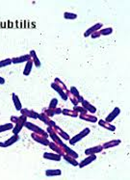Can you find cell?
Masks as SVG:
<instances>
[{
  "label": "cell",
  "instance_id": "6da1fadb",
  "mask_svg": "<svg viewBox=\"0 0 130 180\" xmlns=\"http://www.w3.org/2000/svg\"><path fill=\"white\" fill-rule=\"evenodd\" d=\"M24 126H25L27 129H29L30 131H32V132H34V133H37V134H40V135H43V136H44L45 138H48V137H49L48 133H47L46 131H44V129H42L40 126L36 125V124H34V123H32V122H30V121H26V122L24 123Z\"/></svg>",
  "mask_w": 130,
  "mask_h": 180
},
{
  "label": "cell",
  "instance_id": "7a4b0ae2",
  "mask_svg": "<svg viewBox=\"0 0 130 180\" xmlns=\"http://www.w3.org/2000/svg\"><path fill=\"white\" fill-rule=\"evenodd\" d=\"M90 132H91L90 128L83 129L80 133H78L77 135H75L74 137L71 138V139L68 140V141H70V144H76L78 142H80L82 139H83V138H85L86 136H88L89 134H90Z\"/></svg>",
  "mask_w": 130,
  "mask_h": 180
},
{
  "label": "cell",
  "instance_id": "3957f363",
  "mask_svg": "<svg viewBox=\"0 0 130 180\" xmlns=\"http://www.w3.org/2000/svg\"><path fill=\"white\" fill-rule=\"evenodd\" d=\"M46 132L48 133L49 137H51V139L53 140L54 143H56L57 144H60V145H62V147H66V144H64L62 142V140H61V138L59 137V135L55 132V130H54L53 127L51 126H47V129H46Z\"/></svg>",
  "mask_w": 130,
  "mask_h": 180
},
{
  "label": "cell",
  "instance_id": "277c9868",
  "mask_svg": "<svg viewBox=\"0 0 130 180\" xmlns=\"http://www.w3.org/2000/svg\"><path fill=\"white\" fill-rule=\"evenodd\" d=\"M26 121H27V117H25L24 115H20L18 117V121L16 122V125L13 126V128L12 129L13 133V134H18L20 131H21V129L23 128L24 123Z\"/></svg>",
  "mask_w": 130,
  "mask_h": 180
},
{
  "label": "cell",
  "instance_id": "5b68a950",
  "mask_svg": "<svg viewBox=\"0 0 130 180\" xmlns=\"http://www.w3.org/2000/svg\"><path fill=\"white\" fill-rule=\"evenodd\" d=\"M48 147H50L51 150H53L55 153L61 155V156H63L66 154V152H65V147H62V145H60V144H57L56 143H54L53 141L52 142H49V144H48Z\"/></svg>",
  "mask_w": 130,
  "mask_h": 180
},
{
  "label": "cell",
  "instance_id": "8992f818",
  "mask_svg": "<svg viewBox=\"0 0 130 180\" xmlns=\"http://www.w3.org/2000/svg\"><path fill=\"white\" fill-rule=\"evenodd\" d=\"M18 140H19L18 134H13L11 138H9L8 140H6L5 142L0 143V147H11L12 144H16Z\"/></svg>",
  "mask_w": 130,
  "mask_h": 180
},
{
  "label": "cell",
  "instance_id": "52a82bcc",
  "mask_svg": "<svg viewBox=\"0 0 130 180\" xmlns=\"http://www.w3.org/2000/svg\"><path fill=\"white\" fill-rule=\"evenodd\" d=\"M31 137H32V139L35 142H37V143H39L40 144H43V145H48L49 144V141L47 140V138H45L43 135H40V134H37V133L33 132Z\"/></svg>",
  "mask_w": 130,
  "mask_h": 180
},
{
  "label": "cell",
  "instance_id": "ba28073f",
  "mask_svg": "<svg viewBox=\"0 0 130 180\" xmlns=\"http://www.w3.org/2000/svg\"><path fill=\"white\" fill-rule=\"evenodd\" d=\"M20 114L21 115H24L25 117H30V119H33V120H37L38 119V113L35 112L34 110H31V109H27V108H22L21 110L19 111Z\"/></svg>",
  "mask_w": 130,
  "mask_h": 180
},
{
  "label": "cell",
  "instance_id": "9c48e42d",
  "mask_svg": "<svg viewBox=\"0 0 130 180\" xmlns=\"http://www.w3.org/2000/svg\"><path fill=\"white\" fill-rule=\"evenodd\" d=\"M44 158L46 160H50V161H61L62 160V156L55 153V152H44Z\"/></svg>",
  "mask_w": 130,
  "mask_h": 180
},
{
  "label": "cell",
  "instance_id": "30bf717a",
  "mask_svg": "<svg viewBox=\"0 0 130 180\" xmlns=\"http://www.w3.org/2000/svg\"><path fill=\"white\" fill-rule=\"evenodd\" d=\"M94 160H97V155H95V154L88 155V157H87V158H85L84 160H82V161L78 164V166H79V168H80V169L85 168L86 166L90 165V164H91V163H93Z\"/></svg>",
  "mask_w": 130,
  "mask_h": 180
},
{
  "label": "cell",
  "instance_id": "8fae6325",
  "mask_svg": "<svg viewBox=\"0 0 130 180\" xmlns=\"http://www.w3.org/2000/svg\"><path fill=\"white\" fill-rule=\"evenodd\" d=\"M30 60H32V57L30 56V54H25V55H23V56L13 58L12 64H22V63H26V62H28Z\"/></svg>",
  "mask_w": 130,
  "mask_h": 180
},
{
  "label": "cell",
  "instance_id": "7c38bea8",
  "mask_svg": "<svg viewBox=\"0 0 130 180\" xmlns=\"http://www.w3.org/2000/svg\"><path fill=\"white\" fill-rule=\"evenodd\" d=\"M38 119L42 121H43L44 124H46L47 126H51V127H54V126L56 125V123L54 122L53 121H51V120H50V117H48L47 116H45L44 113H42V114H39V115H38Z\"/></svg>",
  "mask_w": 130,
  "mask_h": 180
},
{
  "label": "cell",
  "instance_id": "4fadbf2b",
  "mask_svg": "<svg viewBox=\"0 0 130 180\" xmlns=\"http://www.w3.org/2000/svg\"><path fill=\"white\" fill-rule=\"evenodd\" d=\"M102 24L101 22H98V23H95L94 26H92V27H90L85 33H84V37L85 38H87V37H90L93 33H94V32H97V31H98V30H100L101 28H102Z\"/></svg>",
  "mask_w": 130,
  "mask_h": 180
},
{
  "label": "cell",
  "instance_id": "5bb4252c",
  "mask_svg": "<svg viewBox=\"0 0 130 180\" xmlns=\"http://www.w3.org/2000/svg\"><path fill=\"white\" fill-rule=\"evenodd\" d=\"M120 114V109L119 107H115V108L113 109L112 112H111L110 114H108V116L106 117V119H105L104 121H107V122H111V121H113Z\"/></svg>",
  "mask_w": 130,
  "mask_h": 180
},
{
  "label": "cell",
  "instance_id": "9a60e30c",
  "mask_svg": "<svg viewBox=\"0 0 130 180\" xmlns=\"http://www.w3.org/2000/svg\"><path fill=\"white\" fill-rule=\"evenodd\" d=\"M51 88L52 89H54V91H56V93L61 96V98H63V100H65V101H67V94H66V92L64 91V90L61 88V87H59L56 83H51Z\"/></svg>",
  "mask_w": 130,
  "mask_h": 180
},
{
  "label": "cell",
  "instance_id": "2e32d148",
  "mask_svg": "<svg viewBox=\"0 0 130 180\" xmlns=\"http://www.w3.org/2000/svg\"><path fill=\"white\" fill-rule=\"evenodd\" d=\"M103 150V147L102 145H95V147H89L85 150V154L86 155H92V154H97V153H100V152Z\"/></svg>",
  "mask_w": 130,
  "mask_h": 180
},
{
  "label": "cell",
  "instance_id": "e0dca14e",
  "mask_svg": "<svg viewBox=\"0 0 130 180\" xmlns=\"http://www.w3.org/2000/svg\"><path fill=\"white\" fill-rule=\"evenodd\" d=\"M81 106H83L87 110V112L91 113V114H94L95 112H97V108H95L93 104H91L90 102H88L87 100H85V99H83L81 101Z\"/></svg>",
  "mask_w": 130,
  "mask_h": 180
},
{
  "label": "cell",
  "instance_id": "ac0fdd59",
  "mask_svg": "<svg viewBox=\"0 0 130 180\" xmlns=\"http://www.w3.org/2000/svg\"><path fill=\"white\" fill-rule=\"evenodd\" d=\"M79 117L81 120H83V121H89V122H93V123H94V122H98V117H94V116H93V115H90V114H80L79 115Z\"/></svg>",
  "mask_w": 130,
  "mask_h": 180
},
{
  "label": "cell",
  "instance_id": "d6986e66",
  "mask_svg": "<svg viewBox=\"0 0 130 180\" xmlns=\"http://www.w3.org/2000/svg\"><path fill=\"white\" fill-rule=\"evenodd\" d=\"M53 128H54V130H55V132L59 135V137H60V138H63V139H64V140H66V141H68V140L71 139V138H70V135H68L67 133H66L65 131L61 129L59 126L55 125Z\"/></svg>",
  "mask_w": 130,
  "mask_h": 180
},
{
  "label": "cell",
  "instance_id": "ffe728a7",
  "mask_svg": "<svg viewBox=\"0 0 130 180\" xmlns=\"http://www.w3.org/2000/svg\"><path fill=\"white\" fill-rule=\"evenodd\" d=\"M98 124H99V126L101 127H103L107 130H110V131H115L116 130V126L113 125V124H111L110 122H107L105 121L104 120H100V121H98Z\"/></svg>",
  "mask_w": 130,
  "mask_h": 180
},
{
  "label": "cell",
  "instance_id": "44dd1931",
  "mask_svg": "<svg viewBox=\"0 0 130 180\" xmlns=\"http://www.w3.org/2000/svg\"><path fill=\"white\" fill-rule=\"evenodd\" d=\"M12 98H13V105H15L16 110L17 111H20V110H21L22 109V104H21V102H20L18 96L15 93L12 94Z\"/></svg>",
  "mask_w": 130,
  "mask_h": 180
},
{
  "label": "cell",
  "instance_id": "7402d4cb",
  "mask_svg": "<svg viewBox=\"0 0 130 180\" xmlns=\"http://www.w3.org/2000/svg\"><path fill=\"white\" fill-rule=\"evenodd\" d=\"M121 141L120 140H112V141H109V142H106L105 144H102V147L103 149H107V148H111V147H117V145L120 144Z\"/></svg>",
  "mask_w": 130,
  "mask_h": 180
},
{
  "label": "cell",
  "instance_id": "603a6c76",
  "mask_svg": "<svg viewBox=\"0 0 130 180\" xmlns=\"http://www.w3.org/2000/svg\"><path fill=\"white\" fill-rule=\"evenodd\" d=\"M33 66H34V63H33V61H32V60H30V61H28V62H26L25 67H24V68H23V75L28 76V75L31 73V71H32V67H33Z\"/></svg>",
  "mask_w": 130,
  "mask_h": 180
},
{
  "label": "cell",
  "instance_id": "cb8c5ba5",
  "mask_svg": "<svg viewBox=\"0 0 130 180\" xmlns=\"http://www.w3.org/2000/svg\"><path fill=\"white\" fill-rule=\"evenodd\" d=\"M62 174V170L59 169H54V170H45V175L46 176H59Z\"/></svg>",
  "mask_w": 130,
  "mask_h": 180
},
{
  "label": "cell",
  "instance_id": "d4e9b609",
  "mask_svg": "<svg viewBox=\"0 0 130 180\" xmlns=\"http://www.w3.org/2000/svg\"><path fill=\"white\" fill-rule=\"evenodd\" d=\"M29 54H30V56L32 57V61H33L34 65L36 66V67H40V62L38 56H37V52L35 50H31Z\"/></svg>",
  "mask_w": 130,
  "mask_h": 180
},
{
  "label": "cell",
  "instance_id": "484cf974",
  "mask_svg": "<svg viewBox=\"0 0 130 180\" xmlns=\"http://www.w3.org/2000/svg\"><path fill=\"white\" fill-rule=\"evenodd\" d=\"M63 157H64V159H65V160H66L67 163H70L71 165L74 166V167H77L78 164H79V163L77 162V159H75V158L71 157V156H68V155L65 154V155H63Z\"/></svg>",
  "mask_w": 130,
  "mask_h": 180
},
{
  "label": "cell",
  "instance_id": "4316f807",
  "mask_svg": "<svg viewBox=\"0 0 130 180\" xmlns=\"http://www.w3.org/2000/svg\"><path fill=\"white\" fill-rule=\"evenodd\" d=\"M62 114L65 116H68L71 117H78V113L75 112L74 110H70V109H63L62 110Z\"/></svg>",
  "mask_w": 130,
  "mask_h": 180
},
{
  "label": "cell",
  "instance_id": "83f0119b",
  "mask_svg": "<svg viewBox=\"0 0 130 180\" xmlns=\"http://www.w3.org/2000/svg\"><path fill=\"white\" fill-rule=\"evenodd\" d=\"M65 152H66V154H67V155L71 156V157H73V158H75V159H77V158L79 157V155H78L77 152H75L74 150H72L71 148H70V147H67V145H66V147H65Z\"/></svg>",
  "mask_w": 130,
  "mask_h": 180
},
{
  "label": "cell",
  "instance_id": "f1b7e54d",
  "mask_svg": "<svg viewBox=\"0 0 130 180\" xmlns=\"http://www.w3.org/2000/svg\"><path fill=\"white\" fill-rule=\"evenodd\" d=\"M13 128V124L12 122L2 124V125H0V133L5 132V131H8V130H11Z\"/></svg>",
  "mask_w": 130,
  "mask_h": 180
},
{
  "label": "cell",
  "instance_id": "f546056e",
  "mask_svg": "<svg viewBox=\"0 0 130 180\" xmlns=\"http://www.w3.org/2000/svg\"><path fill=\"white\" fill-rule=\"evenodd\" d=\"M98 32L100 34V36H108V35H111L113 33V28L107 27V28H104V29H100Z\"/></svg>",
  "mask_w": 130,
  "mask_h": 180
},
{
  "label": "cell",
  "instance_id": "4dcf8cb0",
  "mask_svg": "<svg viewBox=\"0 0 130 180\" xmlns=\"http://www.w3.org/2000/svg\"><path fill=\"white\" fill-rule=\"evenodd\" d=\"M12 64V59L8 58V59H4V60H0V68L2 67H6Z\"/></svg>",
  "mask_w": 130,
  "mask_h": 180
},
{
  "label": "cell",
  "instance_id": "1f68e13d",
  "mask_svg": "<svg viewBox=\"0 0 130 180\" xmlns=\"http://www.w3.org/2000/svg\"><path fill=\"white\" fill-rule=\"evenodd\" d=\"M43 113L47 116L48 117H52L54 115H55V113H54V109H50V108H44L43 109Z\"/></svg>",
  "mask_w": 130,
  "mask_h": 180
},
{
  "label": "cell",
  "instance_id": "d6a6232c",
  "mask_svg": "<svg viewBox=\"0 0 130 180\" xmlns=\"http://www.w3.org/2000/svg\"><path fill=\"white\" fill-rule=\"evenodd\" d=\"M64 17L66 19H75V18H77V15L74 13L66 12V13H64Z\"/></svg>",
  "mask_w": 130,
  "mask_h": 180
},
{
  "label": "cell",
  "instance_id": "836d02e7",
  "mask_svg": "<svg viewBox=\"0 0 130 180\" xmlns=\"http://www.w3.org/2000/svg\"><path fill=\"white\" fill-rule=\"evenodd\" d=\"M73 110L75 111V112H77L78 114H87L88 113L87 110L83 106H78V105H76V106L73 107Z\"/></svg>",
  "mask_w": 130,
  "mask_h": 180
},
{
  "label": "cell",
  "instance_id": "e575fe53",
  "mask_svg": "<svg viewBox=\"0 0 130 180\" xmlns=\"http://www.w3.org/2000/svg\"><path fill=\"white\" fill-rule=\"evenodd\" d=\"M54 83H56V84H57L59 87H61V88H62L65 92H66L67 90V87H66V85H65V83H64L62 80H60L59 78H55V79H54Z\"/></svg>",
  "mask_w": 130,
  "mask_h": 180
},
{
  "label": "cell",
  "instance_id": "d590c367",
  "mask_svg": "<svg viewBox=\"0 0 130 180\" xmlns=\"http://www.w3.org/2000/svg\"><path fill=\"white\" fill-rule=\"evenodd\" d=\"M57 105H58V99L57 98H52L51 100H50V102H49V107L48 108H50V109H54V108H56L57 107Z\"/></svg>",
  "mask_w": 130,
  "mask_h": 180
},
{
  "label": "cell",
  "instance_id": "8d00e7d4",
  "mask_svg": "<svg viewBox=\"0 0 130 180\" xmlns=\"http://www.w3.org/2000/svg\"><path fill=\"white\" fill-rule=\"evenodd\" d=\"M70 92L74 95V96H76L77 98V99H78V98L80 96V94H79V91L77 90V88H75V87H71V89H70Z\"/></svg>",
  "mask_w": 130,
  "mask_h": 180
},
{
  "label": "cell",
  "instance_id": "74e56055",
  "mask_svg": "<svg viewBox=\"0 0 130 180\" xmlns=\"http://www.w3.org/2000/svg\"><path fill=\"white\" fill-rule=\"evenodd\" d=\"M98 31H99V30H98ZM98 31H97V32L93 33L90 37H91L92 39H97V38H99V37H100V34H99V32H98Z\"/></svg>",
  "mask_w": 130,
  "mask_h": 180
},
{
  "label": "cell",
  "instance_id": "f35d334b",
  "mask_svg": "<svg viewBox=\"0 0 130 180\" xmlns=\"http://www.w3.org/2000/svg\"><path fill=\"white\" fill-rule=\"evenodd\" d=\"M54 113H55V115H60V114H62V109L61 108H54Z\"/></svg>",
  "mask_w": 130,
  "mask_h": 180
},
{
  "label": "cell",
  "instance_id": "ab89813d",
  "mask_svg": "<svg viewBox=\"0 0 130 180\" xmlns=\"http://www.w3.org/2000/svg\"><path fill=\"white\" fill-rule=\"evenodd\" d=\"M17 121H18V117H16V116H12L11 117V121H12V123H16Z\"/></svg>",
  "mask_w": 130,
  "mask_h": 180
},
{
  "label": "cell",
  "instance_id": "60d3db41",
  "mask_svg": "<svg viewBox=\"0 0 130 180\" xmlns=\"http://www.w3.org/2000/svg\"><path fill=\"white\" fill-rule=\"evenodd\" d=\"M5 84V79L0 76V85H4Z\"/></svg>",
  "mask_w": 130,
  "mask_h": 180
}]
</instances>
